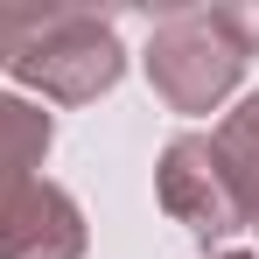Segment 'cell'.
Masks as SVG:
<instances>
[{"instance_id": "obj_1", "label": "cell", "mask_w": 259, "mask_h": 259, "mask_svg": "<svg viewBox=\"0 0 259 259\" xmlns=\"http://www.w3.org/2000/svg\"><path fill=\"white\" fill-rule=\"evenodd\" d=\"M21 84L49 98V105H91L126 77V49H119V28L91 7H42L35 35L21 42V56L7 63Z\"/></svg>"}, {"instance_id": "obj_2", "label": "cell", "mask_w": 259, "mask_h": 259, "mask_svg": "<svg viewBox=\"0 0 259 259\" xmlns=\"http://www.w3.org/2000/svg\"><path fill=\"white\" fill-rule=\"evenodd\" d=\"M147 84L168 112H217L238 77H245V49L231 42V28L217 21V7H175L147 35Z\"/></svg>"}, {"instance_id": "obj_3", "label": "cell", "mask_w": 259, "mask_h": 259, "mask_svg": "<svg viewBox=\"0 0 259 259\" xmlns=\"http://www.w3.org/2000/svg\"><path fill=\"white\" fill-rule=\"evenodd\" d=\"M154 196H161V210H168L189 238H203V245L252 224V217H245V196H238V175H231V161L217 154L210 133H175L168 147H161Z\"/></svg>"}, {"instance_id": "obj_4", "label": "cell", "mask_w": 259, "mask_h": 259, "mask_svg": "<svg viewBox=\"0 0 259 259\" xmlns=\"http://www.w3.org/2000/svg\"><path fill=\"white\" fill-rule=\"evenodd\" d=\"M0 259H84V210L56 182L0 189Z\"/></svg>"}, {"instance_id": "obj_5", "label": "cell", "mask_w": 259, "mask_h": 259, "mask_svg": "<svg viewBox=\"0 0 259 259\" xmlns=\"http://www.w3.org/2000/svg\"><path fill=\"white\" fill-rule=\"evenodd\" d=\"M49 140H56V119H49L42 105L28 91H0V189L35 182Z\"/></svg>"}, {"instance_id": "obj_6", "label": "cell", "mask_w": 259, "mask_h": 259, "mask_svg": "<svg viewBox=\"0 0 259 259\" xmlns=\"http://www.w3.org/2000/svg\"><path fill=\"white\" fill-rule=\"evenodd\" d=\"M210 140H217V154L231 161L238 196H245V217H252V231H259V91L238 98V112H224V126Z\"/></svg>"}, {"instance_id": "obj_7", "label": "cell", "mask_w": 259, "mask_h": 259, "mask_svg": "<svg viewBox=\"0 0 259 259\" xmlns=\"http://www.w3.org/2000/svg\"><path fill=\"white\" fill-rule=\"evenodd\" d=\"M35 21H42V7H7V0H0V70L21 56V42L35 35Z\"/></svg>"}, {"instance_id": "obj_8", "label": "cell", "mask_w": 259, "mask_h": 259, "mask_svg": "<svg viewBox=\"0 0 259 259\" xmlns=\"http://www.w3.org/2000/svg\"><path fill=\"white\" fill-rule=\"evenodd\" d=\"M217 21L231 28V42L245 49V63L259 56V0H231V7H217Z\"/></svg>"}, {"instance_id": "obj_9", "label": "cell", "mask_w": 259, "mask_h": 259, "mask_svg": "<svg viewBox=\"0 0 259 259\" xmlns=\"http://www.w3.org/2000/svg\"><path fill=\"white\" fill-rule=\"evenodd\" d=\"M217 259H259V252H217Z\"/></svg>"}]
</instances>
